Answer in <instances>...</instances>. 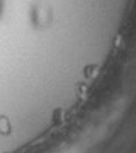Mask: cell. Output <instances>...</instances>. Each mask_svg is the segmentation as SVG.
<instances>
[{
	"label": "cell",
	"mask_w": 136,
	"mask_h": 153,
	"mask_svg": "<svg viewBox=\"0 0 136 153\" xmlns=\"http://www.w3.org/2000/svg\"><path fill=\"white\" fill-rule=\"evenodd\" d=\"M0 132L2 134H8L9 132V123H8V120L5 117L0 118Z\"/></svg>",
	"instance_id": "6da1fadb"
}]
</instances>
